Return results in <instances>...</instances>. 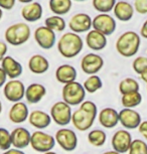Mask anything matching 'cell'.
Wrapping results in <instances>:
<instances>
[{
  "instance_id": "6da1fadb",
  "label": "cell",
  "mask_w": 147,
  "mask_h": 154,
  "mask_svg": "<svg viewBox=\"0 0 147 154\" xmlns=\"http://www.w3.org/2000/svg\"><path fill=\"white\" fill-rule=\"evenodd\" d=\"M98 117V107L92 101H84L72 115V123L77 130L85 132L93 126Z\"/></svg>"
},
{
  "instance_id": "7a4b0ae2",
  "label": "cell",
  "mask_w": 147,
  "mask_h": 154,
  "mask_svg": "<svg viewBox=\"0 0 147 154\" xmlns=\"http://www.w3.org/2000/svg\"><path fill=\"white\" fill-rule=\"evenodd\" d=\"M57 51L66 59H74L83 51L84 42L79 33L69 31L63 34L57 42Z\"/></svg>"
},
{
  "instance_id": "3957f363",
  "label": "cell",
  "mask_w": 147,
  "mask_h": 154,
  "mask_svg": "<svg viewBox=\"0 0 147 154\" xmlns=\"http://www.w3.org/2000/svg\"><path fill=\"white\" fill-rule=\"evenodd\" d=\"M141 45L140 35L135 31L128 30L118 37L115 48L118 54L124 57H132L138 53Z\"/></svg>"
},
{
  "instance_id": "277c9868",
  "label": "cell",
  "mask_w": 147,
  "mask_h": 154,
  "mask_svg": "<svg viewBox=\"0 0 147 154\" xmlns=\"http://www.w3.org/2000/svg\"><path fill=\"white\" fill-rule=\"evenodd\" d=\"M31 29L25 22H16L9 25L4 32V38L8 45L19 46L29 40Z\"/></svg>"
},
{
  "instance_id": "5b68a950",
  "label": "cell",
  "mask_w": 147,
  "mask_h": 154,
  "mask_svg": "<svg viewBox=\"0 0 147 154\" xmlns=\"http://www.w3.org/2000/svg\"><path fill=\"white\" fill-rule=\"evenodd\" d=\"M86 92L83 84H80L77 81L65 84L62 90L63 101L68 103L70 106L81 105L86 98Z\"/></svg>"
},
{
  "instance_id": "8992f818",
  "label": "cell",
  "mask_w": 147,
  "mask_h": 154,
  "mask_svg": "<svg viewBox=\"0 0 147 154\" xmlns=\"http://www.w3.org/2000/svg\"><path fill=\"white\" fill-rule=\"evenodd\" d=\"M72 106L65 101L56 102L51 108V117L53 121L59 126H67L72 122Z\"/></svg>"
},
{
  "instance_id": "52a82bcc",
  "label": "cell",
  "mask_w": 147,
  "mask_h": 154,
  "mask_svg": "<svg viewBox=\"0 0 147 154\" xmlns=\"http://www.w3.org/2000/svg\"><path fill=\"white\" fill-rule=\"evenodd\" d=\"M54 145H56V138L53 135L42 132L41 130L34 131L31 134L30 146L36 152H47L53 149Z\"/></svg>"
},
{
  "instance_id": "ba28073f",
  "label": "cell",
  "mask_w": 147,
  "mask_h": 154,
  "mask_svg": "<svg viewBox=\"0 0 147 154\" xmlns=\"http://www.w3.org/2000/svg\"><path fill=\"white\" fill-rule=\"evenodd\" d=\"M92 27L100 32L105 34L106 36L112 35L117 27L116 20L109 13H99L93 18Z\"/></svg>"
},
{
  "instance_id": "9c48e42d",
  "label": "cell",
  "mask_w": 147,
  "mask_h": 154,
  "mask_svg": "<svg viewBox=\"0 0 147 154\" xmlns=\"http://www.w3.org/2000/svg\"><path fill=\"white\" fill-rule=\"evenodd\" d=\"M56 142L63 150L71 152L78 146V136L76 132L69 128H60L56 133Z\"/></svg>"
},
{
  "instance_id": "30bf717a",
  "label": "cell",
  "mask_w": 147,
  "mask_h": 154,
  "mask_svg": "<svg viewBox=\"0 0 147 154\" xmlns=\"http://www.w3.org/2000/svg\"><path fill=\"white\" fill-rule=\"evenodd\" d=\"M33 37L37 45L42 49H51L57 43L56 31H54L45 25L37 27L33 32Z\"/></svg>"
},
{
  "instance_id": "8fae6325",
  "label": "cell",
  "mask_w": 147,
  "mask_h": 154,
  "mask_svg": "<svg viewBox=\"0 0 147 154\" xmlns=\"http://www.w3.org/2000/svg\"><path fill=\"white\" fill-rule=\"evenodd\" d=\"M24 84L18 79L9 80L3 86V95L6 100L12 103L21 101L25 96Z\"/></svg>"
},
{
  "instance_id": "7c38bea8",
  "label": "cell",
  "mask_w": 147,
  "mask_h": 154,
  "mask_svg": "<svg viewBox=\"0 0 147 154\" xmlns=\"http://www.w3.org/2000/svg\"><path fill=\"white\" fill-rule=\"evenodd\" d=\"M104 66V60L100 54L89 53L81 60V69L86 75H97Z\"/></svg>"
},
{
  "instance_id": "4fadbf2b",
  "label": "cell",
  "mask_w": 147,
  "mask_h": 154,
  "mask_svg": "<svg viewBox=\"0 0 147 154\" xmlns=\"http://www.w3.org/2000/svg\"><path fill=\"white\" fill-rule=\"evenodd\" d=\"M92 22H93V18L88 13L79 12L74 14L71 17L70 21H69V27L73 32L79 34L85 33L93 28L92 27Z\"/></svg>"
},
{
  "instance_id": "5bb4252c",
  "label": "cell",
  "mask_w": 147,
  "mask_h": 154,
  "mask_svg": "<svg viewBox=\"0 0 147 154\" xmlns=\"http://www.w3.org/2000/svg\"><path fill=\"white\" fill-rule=\"evenodd\" d=\"M132 143V136L130 132H128L127 130H118L114 133V135L112 136V148L113 150L117 151L121 154L128 152L130 145Z\"/></svg>"
},
{
  "instance_id": "9a60e30c",
  "label": "cell",
  "mask_w": 147,
  "mask_h": 154,
  "mask_svg": "<svg viewBox=\"0 0 147 154\" xmlns=\"http://www.w3.org/2000/svg\"><path fill=\"white\" fill-rule=\"evenodd\" d=\"M142 122L139 112L132 108H124L119 112V123L126 129H137Z\"/></svg>"
},
{
  "instance_id": "2e32d148",
  "label": "cell",
  "mask_w": 147,
  "mask_h": 154,
  "mask_svg": "<svg viewBox=\"0 0 147 154\" xmlns=\"http://www.w3.org/2000/svg\"><path fill=\"white\" fill-rule=\"evenodd\" d=\"M31 133L24 127H16L11 131L12 146L17 149H24L30 145Z\"/></svg>"
},
{
  "instance_id": "e0dca14e",
  "label": "cell",
  "mask_w": 147,
  "mask_h": 154,
  "mask_svg": "<svg viewBox=\"0 0 147 154\" xmlns=\"http://www.w3.org/2000/svg\"><path fill=\"white\" fill-rule=\"evenodd\" d=\"M107 36L94 28L89 30L86 35V45L94 51H99L104 49L107 46Z\"/></svg>"
},
{
  "instance_id": "ac0fdd59",
  "label": "cell",
  "mask_w": 147,
  "mask_h": 154,
  "mask_svg": "<svg viewBox=\"0 0 147 154\" xmlns=\"http://www.w3.org/2000/svg\"><path fill=\"white\" fill-rule=\"evenodd\" d=\"M29 116V110L28 107L23 102L19 101L16 103H13L8 113V118L14 124H21L28 120Z\"/></svg>"
},
{
  "instance_id": "d6986e66",
  "label": "cell",
  "mask_w": 147,
  "mask_h": 154,
  "mask_svg": "<svg viewBox=\"0 0 147 154\" xmlns=\"http://www.w3.org/2000/svg\"><path fill=\"white\" fill-rule=\"evenodd\" d=\"M1 68L6 74L7 78L10 80L18 79L22 75V66L11 56H5L1 60Z\"/></svg>"
},
{
  "instance_id": "ffe728a7",
  "label": "cell",
  "mask_w": 147,
  "mask_h": 154,
  "mask_svg": "<svg viewBox=\"0 0 147 154\" xmlns=\"http://www.w3.org/2000/svg\"><path fill=\"white\" fill-rule=\"evenodd\" d=\"M44 8L39 2L33 1L25 4L21 9V16L27 22H36L42 17Z\"/></svg>"
},
{
  "instance_id": "44dd1931",
  "label": "cell",
  "mask_w": 147,
  "mask_h": 154,
  "mask_svg": "<svg viewBox=\"0 0 147 154\" xmlns=\"http://www.w3.org/2000/svg\"><path fill=\"white\" fill-rule=\"evenodd\" d=\"M98 120L99 123L104 128L112 129L116 127L119 123V112L113 108H104L98 114Z\"/></svg>"
},
{
  "instance_id": "7402d4cb",
  "label": "cell",
  "mask_w": 147,
  "mask_h": 154,
  "mask_svg": "<svg viewBox=\"0 0 147 154\" xmlns=\"http://www.w3.org/2000/svg\"><path fill=\"white\" fill-rule=\"evenodd\" d=\"M51 117L47 112L41 110H33L29 113L28 116V122L32 127L38 130H42L47 128L51 123Z\"/></svg>"
},
{
  "instance_id": "603a6c76",
  "label": "cell",
  "mask_w": 147,
  "mask_h": 154,
  "mask_svg": "<svg viewBox=\"0 0 147 154\" xmlns=\"http://www.w3.org/2000/svg\"><path fill=\"white\" fill-rule=\"evenodd\" d=\"M47 95V88L38 83H32L25 89V100L28 104H37Z\"/></svg>"
},
{
  "instance_id": "cb8c5ba5",
  "label": "cell",
  "mask_w": 147,
  "mask_h": 154,
  "mask_svg": "<svg viewBox=\"0 0 147 154\" xmlns=\"http://www.w3.org/2000/svg\"><path fill=\"white\" fill-rule=\"evenodd\" d=\"M113 12L115 17L123 22H127L129 20L132 19V17L134 16V6L131 3H129L127 1H118L116 2L115 6L113 8Z\"/></svg>"
},
{
  "instance_id": "d4e9b609",
  "label": "cell",
  "mask_w": 147,
  "mask_h": 154,
  "mask_svg": "<svg viewBox=\"0 0 147 154\" xmlns=\"http://www.w3.org/2000/svg\"><path fill=\"white\" fill-rule=\"evenodd\" d=\"M77 75L78 72L76 68L72 65H69V63L60 65L56 69V79L57 82L63 84V85L76 81Z\"/></svg>"
},
{
  "instance_id": "484cf974",
  "label": "cell",
  "mask_w": 147,
  "mask_h": 154,
  "mask_svg": "<svg viewBox=\"0 0 147 154\" xmlns=\"http://www.w3.org/2000/svg\"><path fill=\"white\" fill-rule=\"evenodd\" d=\"M28 69L34 75L45 74L50 69V62L42 54H33L28 60Z\"/></svg>"
},
{
  "instance_id": "4316f807",
  "label": "cell",
  "mask_w": 147,
  "mask_h": 154,
  "mask_svg": "<svg viewBox=\"0 0 147 154\" xmlns=\"http://www.w3.org/2000/svg\"><path fill=\"white\" fill-rule=\"evenodd\" d=\"M48 7L54 14L62 16L71 11L73 7V0H50Z\"/></svg>"
},
{
  "instance_id": "83f0119b",
  "label": "cell",
  "mask_w": 147,
  "mask_h": 154,
  "mask_svg": "<svg viewBox=\"0 0 147 154\" xmlns=\"http://www.w3.org/2000/svg\"><path fill=\"white\" fill-rule=\"evenodd\" d=\"M142 102V95L140 94L139 91L137 92H131L124 94L121 97V104L124 108H135L139 106Z\"/></svg>"
},
{
  "instance_id": "f1b7e54d",
  "label": "cell",
  "mask_w": 147,
  "mask_h": 154,
  "mask_svg": "<svg viewBox=\"0 0 147 154\" xmlns=\"http://www.w3.org/2000/svg\"><path fill=\"white\" fill-rule=\"evenodd\" d=\"M44 25L48 28H51V29H53L54 31H56V32H62V31L66 29L67 23H66V20L60 15L54 14L51 16H48L44 20Z\"/></svg>"
},
{
  "instance_id": "f546056e",
  "label": "cell",
  "mask_w": 147,
  "mask_h": 154,
  "mask_svg": "<svg viewBox=\"0 0 147 154\" xmlns=\"http://www.w3.org/2000/svg\"><path fill=\"white\" fill-rule=\"evenodd\" d=\"M83 86L87 93H89V94H94V93H96L97 91L102 89L103 82L99 75H90L85 80V82L83 83Z\"/></svg>"
},
{
  "instance_id": "4dcf8cb0",
  "label": "cell",
  "mask_w": 147,
  "mask_h": 154,
  "mask_svg": "<svg viewBox=\"0 0 147 154\" xmlns=\"http://www.w3.org/2000/svg\"><path fill=\"white\" fill-rule=\"evenodd\" d=\"M107 135L103 130L95 129L88 133V141L95 147H101L106 143Z\"/></svg>"
},
{
  "instance_id": "1f68e13d",
  "label": "cell",
  "mask_w": 147,
  "mask_h": 154,
  "mask_svg": "<svg viewBox=\"0 0 147 154\" xmlns=\"http://www.w3.org/2000/svg\"><path fill=\"white\" fill-rule=\"evenodd\" d=\"M118 89H119L120 94L124 95V94H127V93L139 91L140 86L139 83L135 79H133V78H125V79H123L119 83Z\"/></svg>"
},
{
  "instance_id": "d6a6232c",
  "label": "cell",
  "mask_w": 147,
  "mask_h": 154,
  "mask_svg": "<svg viewBox=\"0 0 147 154\" xmlns=\"http://www.w3.org/2000/svg\"><path fill=\"white\" fill-rule=\"evenodd\" d=\"M116 0H92V5L99 13H109L113 10Z\"/></svg>"
},
{
  "instance_id": "836d02e7",
  "label": "cell",
  "mask_w": 147,
  "mask_h": 154,
  "mask_svg": "<svg viewBox=\"0 0 147 154\" xmlns=\"http://www.w3.org/2000/svg\"><path fill=\"white\" fill-rule=\"evenodd\" d=\"M128 154H147V143L144 140L134 139L132 140Z\"/></svg>"
},
{
  "instance_id": "e575fe53",
  "label": "cell",
  "mask_w": 147,
  "mask_h": 154,
  "mask_svg": "<svg viewBox=\"0 0 147 154\" xmlns=\"http://www.w3.org/2000/svg\"><path fill=\"white\" fill-rule=\"evenodd\" d=\"M12 146V141H11V132L8 131L5 128L0 127V149L7 150Z\"/></svg>"
},
{
  "instance_id": "d590c367",
  "label": "cell",
  "mask_w": 147,
  "mask_h": 154,
  "mask_svg": "<svg viewBox=\"0 0 147 154\" xmlns=\"http://www.w3.org/2000/svg\"><path fill=\"white\" fill-rule=\"evenodd\" d=\"M132 69L136 74L140 75L147 69V57H137L132 63Z\"/></svg>"
},
{
  "instance_id": "8d00e7d4",
  "label": "cell",
  "mask_w": 147,
  "mask_h": 154,
  "mask_svg": "<svg viewBox=\"0 0 147 154\" xmlns=\"http://www.w3.org/2000/svg\"><path fill=\"white\" fill-rule=\"evenodd\" d=\"M134 9L139 14L147 13V0H134Z\"/></svg>"
},
{
  "instance_id": "74e56055",
  "label": "cell",
  "mask_w": 147,
  "mask_h": 154,
  "mask_svg": "<svg viewBox=\"0 0 147 154\" xmlns=\"http://www.w3.org/2000/svg\"><path fill=\"white\" fill-rule=\"evenodd\" d=\"M16 0H0V8L4 10H11L15 6Z\"/></svg>"
},
{
  "instance_id": "f35d334b",
  "label": "cell",
  "mask_w": 147,
  "mask_h": 154,
  "mask_svg": "<svg viewBox=\"0 0 147 154\" xmlns=\"http://www.w3.org/2000/svg\"><path fill=\"white\" fill-rule=\"evenodd\" d=\"M138 131L141 135L143 136L144 139L147 140V121H142L141 124L139 125V127L137 128Z\"/></svg>"
},
{
  "instance_id": "ab89813d",
  "label": "cell",
  "mask_w": 147,
  "mask_h": 154,
  "mask_svg": "<svg viewBox=\"0 0 147 154\" xmlns=\"http://www.w3.org/2000/svg\"><path fill=\"white\" fill-rule=\"evenodd\" d=\"M7 51H8V46L7 43H5L4 42L0 40V62L4 59L5 56H7Z\"/></svg>"
},
{
  "instance_id": "60d3db41",
  "label": "cell",
  "mask_w": 147,
  "mask_h": 154,
  "mask_svg": "<svg viewBox=\"0 0 147 154\" xmlns=\"http://www.w3.org/2000/svg\"><path fill=\"white\" fill-rule=\"evenodd\" d=\"M6 80H7V75L5 74V72L3 71V69L0 66V88H2V87L5 85Z\"/></svg>"
},
{
  "instance_id": "b9f144b4",
  "label": "cell",
  "mask_w": 147,
  "mask_h": 154,
  "mask_svg": "<svg viewBox=\"0 0 147 154\" xmlns=\"http://www.w3.org/2000/svg\"><path fill=\"white\" fill-rule=\"evenodd\" d=\"M2 154H25L22 149H17V148H9L5 150Z\"/></svg>"
},
{
  "instance_id": "7bdbcfd3",
  "label": "cell",
  "mask_w": 147,
  "mask_h": 154,
  "mask_svg": "<svg viewBox=\"0 0 147 154\" xmlns=\"http://www.w3.org/2000/svg\"><path fill=\"white\" fill-rule=\"evenodd\" d=\"M140 35L143 37V38H146L147 39V19L145 21L143 22L142 26H141V29H140Z\"/></svg>"
},
{
  "instance_id": "ee69618b",
  "label": "cell",
  "mask_w": 147,
  "mask_h": 154,
  "mask_svg": "<svg viewBox=\"0 0 147 154\" xmlns=\"http://www.w3.org/2000/svg\"><path fill=\"white\" fill-rule=\"evenodd\" d=\"M139 75H140V78H141V80H142L143 82H145L147 84V69H144V71L141 72Z\"/></svg>"
},
{
  "instance_id": "f6af8a7d",
  "label": "cell",
  "mask_w": 147,
  "mask_h": 154,
  "mask_svg": "<svg viewBox=\"0 0 147 154\" xmlns=\"http://www.w3.org/2000/svg\"><path fill=\"white\" fill-rule=\"evenodd\" d=\"M20 3H24V4H27V3H30V2H33L34 0H17Z\"/></svg>"
},
{
  "instance_id": "bcb514c9",
  "label": "cell",
  "mask_w": 147,
  "mask_h": 154,
  "mask_svg": "<svg viewBox=\"0 0 147 154\" xmlns=\"http://www.w3.org/2000/svg\"><path fill=\"white\" fill-rule=\"evenodd\" d=\"M102 154H121V153L117 152V151H115V150H110V151H106V152H104Z\"/></svg>"
},
{
  "instance_id": "7dc6e473",
  "label": "cell",
  "mask_w": 147,
  "mask_h": 154,
  "mask_svg": "<svg viewBox=\"0 0 147 154\" xmlns=\"http://www.w3.org/2000/svg\"><path fill=\"white\" fill-rule=\"evenodd\" d=\"M2 17H3V9L0 8V20L2 19Z\"/></svg>"
},
{
  "instance_id": "c3c4849f",
  "label": "cell",
  "mask_w": 147,
  "mask_h": 154,
  "mask_svg": "<svg viewBox=\"0 0 147 154\" xmlns=\"http://www.w3.org/2000/svg\"><path fill=\"white\" fill-rule=\"evenodd\" d=\"M42 154H57V153H56V152H54V151H47V152H44V153H42Z\"/></svg>"
},
{
  "instance_id": "681fc988",
  "label": "cell",
  "mask_w": 147,
  "mask_h": 154,
  "mask_svg": "<svg viewBox=\"0 0 147 154\" xmlns=\"http://www.w3.org/2000/svg\"><path fill=\"white\" fill-rule=\"evenodd\" d=\"M1 112H2V103L0 101V114H1Z\"/></svg>"
},
{
  "instance_id": "f907efd6",
  "label": "cell",
  "mask_w": 147,
  "mask_h": 154,
  "mask_svg": "<svg viewBox=\"0 0 147 154\" xmlns=\"http://www.w3.org/2000/svg\"><path fill=\"white\" fill-rule=\"evenodd\" d=\"M73 1H77V2H84V1H87V0H73Z\"/></svg>"
}]
</instances>
